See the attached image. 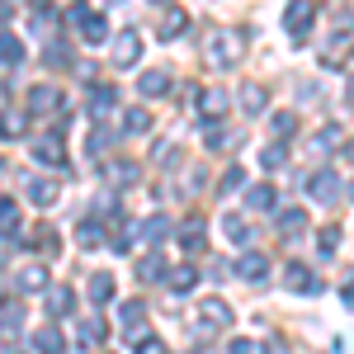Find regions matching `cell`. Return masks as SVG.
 <instances>
[{"label":"cell","instance_id":"obj_1","mask_svg":"<svg viewBox=\"0 0 354 354\" xmlns=\"http://www.w3.org/2000/svg\"><path fill=\"white\" fill-rule=\"evenodd\" d=\"M245 53V38L241 33H232V28H218V33H208V62H218V66H232V62H241Z\"/></svg>","mask_w":354,"mask_h":354},{"label":"cell","instance_id":"obj_2","mask_svg":"<svg viewBox=\"0 0 354 354\" xmlns=\"http://www.w3.org/2000/svg\"><path fill=\"white\" fill-rule=\"evenodd\" d=\"M312 19H317V0H288V5H283V28H288L298 43L312 38Z\"/></svg>","mask_w":354,"mask_h":354},{"label":"cell","instance_id":"obj_3","mask_svg":"<svg viewBox=\"0 0 354 354\" xmlns=\"http://www.w3.org/2000/svg\"><path fill=\"white\" fill-rule=\"evenodd\" d=\"M71 24H81V38H85V43H104V38H109V19H104V15H95L85 0H76V5H71Z\"/></svg>","mask_w":354,"mask_h":354},{"label":"cell","instance_id":"obj_4","mask_svg":"<svg viewBox=\"0 0 354 354\" xmlns=\"http://www.w3.org/2000/svg\"><path fill=\"white\" fill-rule=\"evenodd\" d=\"M307 194H312L317 203H335V198L345 194V180H340L335 170H317V175L307 180Z\"/></svg>","mask_w":354,"mask_h":354},{"label":"cell","instance_id":"obj_5","mask_svg":"<svg viewBox=\"0 0 354 354\" xmlns=\"http://www.w3.org/2000/svg\"><path fill=\"white\" fill-rule=\"evenodd\" d=\"M137 57H142V33L137 28H118V38H113V66H137Z\"/></svg>","mask_w":354,"mask_h":354},{"label":"cell","instance_id":"obj_6","mask_svg":"<svg viewBox=\"0 0 354 354\" xmlns=\"http://www.w3.org/2000/svg\"><path fill=\"white\" fill-rule=\"evenodd\" d=\"M28 133V109L24 104H0V137H24Z\"/></svg>","mask_w":354,"mask_h":354},{"label":"cell","instance_id":"obj_7","mask_svg":"<svg viewBox=\"0 0 354 354\" xmlns=\"http://www.w3.org/2000/svg\"><path fill=\"white\" fill-rule=\"evenodd\" d=\"M33 161H38V165H66V147H62V137H57V133L38 137V142H33Z\"/></svg>","mask_w":354,"mask_h":354},{"label":"cell","instance_id":"obj_8","mask_svg":"<svg viewBox=\"0 0 354 354\" xmlns=\"http://www.w3.org/2000/svg\"><path fill=\"white\" fill-rule=\"evenodd\" d=\"M180 245H185V255H203V250H208V227L198 218H189L180 227Z\"/></svg>","mask_w":354,"mask_h":354},{"label":"cell","instance_id":"obj_9","mask_svg":"<svg viewBox=\"0 0 354 354\" xmlns=\"http://www.w3.org/2000/svg\"><path fill=\"white\" fill-rule=\"evenodd\" d=\"M57 104H62L57 85H33V90H28V104H24V109H28V113H53Z\"/></svg>","mask_w":354,"mask_h":354},{"label":"cell","instance_id":"obj_10","mask_svg":"<svg viewBox=\"0 0 354 354\" xmlns=\"http://www.w3.org/2000/svg\"><path fill=\"white\" fill-rule=\"evenodd\" d=\"M198 312H203V322H208V326H218V330L232 326V307H227L222 298H203V302H198Z\"/></svg>","mask_w":354,"mask_h":354},{"label":"cell","instance_id":"obj_11","mask_svg":"<svg viewBox=\"0 0 354 354\" xmlns=\"http://www.w3.org/2000/svg\"><path fill=\"white\" fill-rule=\"evenodd\" d=\"M165 90H170V71H161V66L147 71V76L137 81V95H142V100H156V95H165Z\"/></svg>","mask_w":354,"mask_h":354},{"label":"cell","instance_id":"obj_12","mask_svg":"<svg viewBox=\"0 0 354 354\" xmlns=\"http://www.w3.org/2000/svg\"><path fill=\"white\" fill-rule=\"evenodd\" d=\"M236 274H241V279H250V283H260V279L270 274V255H255V250H250V255H241V260H236Z\"/></svg>","mask_w":354,"mask_h":354},{"label":"cell","instance_id":"obj_13","mask_svg":"<svg viewBox=\"0 0 354 354\" xmlns=\"http://www.w3.org/2000/svg\"><path fill=\"white\" fill-rule=\"evenodd\" d=\"M113 104H118V90H113V85H95V90H90V113H95V118L113 113Z\"/></svg>","mask_w":354,"mask_h":354},{"label":"cell","instance_id":"obj_14","mask_svg":"<svg viewBox=\"0 0 354 354\" xmlns=\"http://www.w3.org/2000/svg\"><path fill=\"white\" fill-rule=\"evenodd\" d=\"M302 232H307V213H302V208L279 213V236H283V241H293V236H302Z\"/></svg>","mask_w":354,"mask_h":354},{"label":"cell","instance_id":"obj_15","mask_svg":"<svg viewBox=\"0 0 354 354\" xmlns=\"http://www.w3.org/2000/svg\"><path fill=\"white\" fill-rule=\"evenodd\" d=\"M185 28H189V15H185V10H165V15H161V28H156V33H161L165 43H170V38H180Z\"/></svg>","mask_w":354,"mask_h":354},{"label":"cell","instance_id":"obj_16","mask_svg":"<svg viewBox=\"0 0 354 354\" xmlns=\"http://www.w3.org/2000/svg\"><path fill=\"white\" fill-rule=\"evenodd\" d=\"M283 283H288L293 293H298V288H307V293H317V279H312V270H307V265H298V260H293V265L283 270Z\"/></svg>","mask_w":354,"mask_h":354},{"label":"cell","instance_id":"obj_17","mask_svg":"<svg viewBox=\"0 0 354 354\" xmlns=\"http://www.w3.org/2000/svg\"><path fill=\"white\" fill-rule=\"evenodd\" d=\"M28 198H33V203H38V208H53V203H57V194H62V189H57V185H53V180H28Z\"/></svg>","mask_w":354,"mask_h":354},{"label":"cell","instance_id":"obj_18","mask_svg":"<svg viewBox=\"0 0 354 354\" xmlns=\"http://www.w3.org/2000/svg\"><path fill=\"white\" fill-rule=\"evenodd\" d=\"M161 274H165V260L156 255V250H147V255L137 260V279H142V283H156Z\"/></svg>","mask_w":354,"mask_h":354},{"label":"cell","instance_id":"obj_19","mask_svg":"<svg viewBox=\"0 0 354 354\" xmlns=\"http://www.w3.org/2000/svg\"><path fill=\"white\" fill-rule=\"evenodd\" d=\"M33 350H38V354H62V350H66V340H62L53 326H43V330H33Z\"/></svg>","mask_w":354,"mask_h":354},{"label":"cell","instance_id":"obj_20","mask_svg":"<svg viewBox=\"0 0 354 354\" xmlns=\"http://www.w3.org/2000/svg\"><path fill=\"white\" fill-rule=\"evenodd\" d=\"M222 232H227V241H236V245L250 241V222H245L241 213H227V218H222Z\"/></svg>","mask_w":354,"mask_h":354},{"label":"cell","instance_id":"obj_21","mask_svg":"<svg viewBox=\"0 0 354 354\" xmlns=\"http://www.w3.org/2000/svg\"><path fill=\"white\" fill-rule=\"evenodd\" d=\"M71 307H76V293L71 288H48V312L53 317H66Z\"/></svg>","mask_w":354,"mask_h":354},{"label":"cell","instance_id":"obj_22","mask_svg":"<svg viewBox=\"0 0 354 354\" xmlns=\"http://www.w3.org/2000/svg\"><path fill=\"white\" fill-rule=\"evenodd\" d=\"M0 62H5V66H19V62H24V43H19L15 33H0Z\"/></svg>","mask_w":354,"mask_h":354},{"label":"cell","instance_id":"obj_23","mask_svg":"<svg viewBox=\"0 0 354 354\" xmlns=\"http://www.w3.org/2000/svg\"><path fill=\"white\" fill-rule=\"evenodd\" d=\"M142 317H147V302H142V298H133V302L118 307V322L128 326V335H133V326H142Z\"/></svg>","mask_w":354,"mask_h":354},{"label":"cell","instance_id":"obj_24","mask_svg":"<svg viewBox=\"0 0 354 354\" xmlns=\"http://www.w3.org/2000/svg\"><path fill=\"white\" fill-rule=\"evenodd\" d=\"M198 113L213 123L218 113H227V95H222V90H203V104H198Z\"/></svg>","mask_w":354,"mask_h":354},{"label":"cell","instance_id":"obj_25","mask_svg":"<svg viewBox=\"0 0 354 354\" xmlns=\"http://www.w3.org/2000/svg\"><path fill=\"white\" fill-rule=\"evenodd\" d=\"M100 340H104V322H100V317L81 322V340H76V345H81V350H95Z\"/></svg>","mask_w":354,"mask_h":354},{"label":"cell","instance_id":"obj_26","mask_svg":"<svg viewBox=\"0 0 354 354\" xmlns=\"http://www.w3.org/2000/svg\"><path fill=\"white\" fill-rule=\"evenodd\" d=\"M241 109H245V113H260V109H265V90H260L255 81L241 85Z\"/></svg>","mask_w":354,"mask_h":354},{"label":"cell","instance_id":"obj_27","mask_svg":"<svg viewBox=\"0 0 354 354\" xmlns=\"http://www.w3.org/2000/svg\"><path fill=\"white\" fill-rule=\"evenodd\" d=\"M19 232V208L10 198H0V236H15Z\"/></svg>","mask_w":354,"mask_h":354},{"label":"cell","instance_id":"obj_28","mask_svg":"<svg viewBox=\"0 0 354 354\" xmlns=\"http://www.w3.org/2000/svg\"><path fill=\"white\" fill-rule=\"evenodd\" d=\"M245 203L265 213V208H274V189H270V185H250V189H245Z\"/></svg>","mask_w":354,"mask_h":354},{"label":"cell","instance_id":"obj_29","mask_svg":"<svg viewBox=\"0 0 354 354\" xmlns=\"http://www.w3.org/2000/svg\"><path fill=\"white\" fill-rule=\"evenodd\" d=\"M194 283H198L194 265H175V270H170V288H175V293H185V288H194Z\"/></svg>","mask_w":354,"mask_h":354},{"label":"cell","instance_id":"obj_30","mask_svg":"<svg viewBox=\"0 0 354 354\" xmlns=\"http://www.w3.org/2000/svg\"><path fill=\"white\" fill-rule=\"evenodd\" d=\"M90 298H95V302H109L113 298V279H109V274H90Z\"/></svg>","mask_w":354,"mask_h":354},{"label":"cell","instance_id":"obj_31","mask_svg":"<svg viewBox=\"0 0 354 354\" xmlns=\"http://www.w3.org/2000/svg\"><path fill=\"white\" fill-rule=\"evenodd\" d=\"M283 161H288V147H283V142H274V147L260 151V165H265V170H279Z\"/></svg>","mask_w":354,"mask_h":354},{"label":"cell","instance_id":"obj_32","mask_svg":"<svg viewBox=\"0 0 354 354\" xmlns=\"http://www.w3.org/2000/svg\"><path fill=\"white\" fill-rule=\"evenodd\" d=\"M100 236H104V227H100L95 218H85L81 227H76V241L81 245H100Z\"/></svg>","mask_w":354,"mask_h":354},{"label":"cell","instance_id":"obj_33","mask_svg":"<svg viewBox=\"0 0 354 354\" xmlns=\"http://www.w3.org/2000/svg\"><path fill=\"white\" fill-rule=\"evenodd\" d=\"M19 322H24L19 302H0V330H19Z\"/></svg>","mask_w":354,"mask_h":354},{"label":"cell","instance_id":"obj_34","mask_svg":"<svg viewBox=\"0 0 354 354\" xmlns=\"http://www.w3.org/2000/svg\"><path fill=\"white\" fill-rule=\"evenodd\" d=\"M137 232H142L147 241H161L165 232H170V222H165V218H147V222H142V227H137Z\"/></svg>","mask_w":354,"mask_h":354},{"label":"cell","instance_id":"obj_35","mask_svg":"<svg viewBox=\"0 0 354 354\" xmlns=\"http://www.w3.org/2000/svg\"><path fill=\"white\" fill-rule=\"evenodd\" d=\"M123 128H128V133H147V128H151V113H147V109H128Z\"/></svg>","mask_w":354,"mask_h":354},{"label":"cell","instance_id":"obj_36","mask_svg":"<svg viewBox=\"0 0 354 354\" xmlns=\"http://www.w3.org/2000/svg\"><path fill=\"white\" fill-rule=\"evenodd\" d=\"M43 283H48V270H43V265H28V270L19 274V288H43Z\"/></svg>","mask_w":354,"mask_h":354},{"label":"cell","instance_id":"obj_37","mask_svg":"<svg viewBox=\"0 0 354 354\" xmlns=\"http://www.w3.org/2000/svg\"><path fill=\"white\" fill-rule=\"evenodd\" d=\"M317 245H322V255H335V245H340V227H322Z\"/></svg>","mask_w":354,"mask_h":354},{"label":"cell","instance_id":"obj_38","mask_svg":"<svg viewBox=\"0 0 354 354\" xmlns=\"http://www.w3.org/2000/svg\"><path fill=\"white\" fill-rule=\"evenodd\" d=\"M48 62H53L57 71H66V66H76V62H71V53H66L62 43H53V48H48Z\"/></svg>","mask_w":354,"mask_h":354},{"label":"cell","instance_id":"obj_39","mask_svg":"<svg viewBox=\"0 0 354 354\" xmlns=\"http://www.w3.org/2000/svg\"><path fill=\"white\" fill-rule=\"evenodd\" d=\"M345 142V133L340 128H322V137H317V151H330V147H340Z\"/></svg>","mask_w":354,"mask_h":354},{"label":"cell","instance_id":"obj_40","mask_svg":"<svg viewBox=\"0 0 354 354\" xmlns=\"http://www.w3.org/2000/svg\"><path fill=\"white\" fill-rule=\"evenodd\" d=\"M293 128H298V118H293V113H274V133H279V137H288Z\"/></svg>","mask_w":354,"mask_h":354},{"label":"cell","instance_id":"obj_41","mask_svg":"<svg viewBox=\"0 0 354 354\" xmlns=\"http://www.w3.org/2000/svg\"><path fill=\"white\" fill-rule=\"evenodd\" d=\"M109 175H113V180H118V185H128V180H133V175H137V165L118 161V165H109Z\"/></svg>","mask_w":354,"mask_h":354},{"label":"cell","instance_id":"obj_42","mask_svg":"<svg viewBox=\"0 0 354 354\" xmlns=\"http://www.w3.org/2000/svg\"><path fill=\"white\" fill-rule=\"evenodd\" d=\"M241 165H232V170H227V175H222V189H241Z\"/></svg>","mask_w":354,"mask_h":354},{"label":"cell","instance_id":"obj_43","mask_svg":"<svg viewBox=\"0 0 354 354\" xmlns=\"http://www.w3.org/2000/svg\"><path fill=\"white\" fill-rule=\"evenodd\" d=\"M222 137H227V133H222L218 123H208V128H203V142H208V147H213V151H218V147H222Z\"/></svg>","mask_w":354,"mask_h":354},{"label":"cell","instance_id":"obj_44","mask_svg":"<svg viewBox=\"0 0 354 354\" xmlns=\"http://www.w3.org/2000/svg\"><path fill=\"white\" fill-rule=\"evenodd\" d=\"M104 147H109V133H104V128H95V137H90V151H95V156H104Z\"/></svg>","mask_w":354,"mask_h":354},{"label":"cell","instance_id":"obj_45","mask_svg":"<svg viewBox=\"0 0 354 354\" xmlns=\"http://www.w3.org/2000/svg\"><path fill=\"white\" fill-rule=\"evenodd\" d=\"M137 354H165V345L151 335V340H137Z\"/></svg>","mask_w":354,"mask_h":354},{"label":"cell","instance_id":"obj_46","mask_svg":"<svg viewBox=\"0 0 354 354\" xmlns=\"http://www.w3.org/2000/svg\"><path fill=\"white\" fill-rule=\"evenodd\" d=\"M227 354H260V345H250V340H232V350Z\"/></svg>","mask_w":354,"mask_h":354},{"label":"cell","instance_id":"obj_47","mask_svg":"<svg viewBox=\"0 0 354 354\" xmlns=\"http://www.w3.org/2000/svg\"><path fill=\"white\" fill-rule=\"evenodd\" d=\"M5 15H10V0H0V19H5Z\"/></svg>","mask_w":354,"mask_h":354}]
</instances>
